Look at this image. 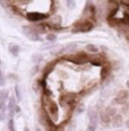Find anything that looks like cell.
Wrapping results in <instances>:
<instances>
[{"label": "cell", "instance_id": "cell-1", "mask_svg": "<svg viewBox=\"0 0 129 131\" xmlns=\"http://www.w3.org/2000/svg\"><path fill=\"white\" fill-rule=\"evenodd\" d=\"M42 105H43V110L48 113V115L51 118L52 121L56 122L59 118L58 105L51 100L50 96H46V95H43L42 97Z\"/></svg>", "mask_w": 129, "mask_h": 131}, {"label": "cell", "instance_id": "cell-2", "mask_svg": "<svg viewBox=\"0 0 129 131\" xmlns=\"http://www.w3.org/2000/svg\"><path fill=\"white\" fill-rule=\"evenodd\" d=\"M94 27V24H93L92 20L90 19H81L78 21H76L73 25V28H71V32L73 33H87L91 32Z\"/></svg>", "mask_w": 129, "mask_h": 131}, {"label": "cell", "instance_id": "cell-3", "mask_svg": "<svg viewBox=\"0 0 129 131\" xmlns=\"http://www.w3.org/2000/svg\"><path fill=\"white\" fill-rule=\"evenodd\" d=\"M95 15H96V9L95 6L92 4V0H87L86 6H85L83 10V18L84 19H90V20H94L95 19Z\"/></svg>", "mask_w": 129, "mask_h": 131}, {"label": "cell", "instance_id": "cell-4", "mask_svg": "<svg viewBox=\"0 0 129 131\" xmlns=\"http://www.w3.org/2000/svg\"><path fill=\"white\" fill-rule=\"evenodd\" d=\"M68 61H71L75 64H84L88 61V54L85 52H78L76 54H71L67 57Z\"/></svg>", "mask_w": 129, "mask_h": 131}, {"label": "cell", "instance_id": "cell-5", "mask_svg": "<svg viewBox=\"0 0 129 131\" xmlns=\"http://www.w3.org/2000/svg\"><path fill=\"white\" fill-rule=\"evenodd\" d=\"M76 102V95L71 94V93H67V94H62L60 97V103L65 107H71Z\"/></svg>", "mask_w": 129, "mask_h": 131}, {"label": "cell", "instance_id": "cell-6", "mask_svg": "<svg viewBox=\"0 0 129 131\" xmlns=\"http://www.w3.org/2000/svg\"><path fill=\"white\" fill-rule=\"evenodd\" d=\"M23 33L27 39L33 41V42H35V41H42L40 34H37V33L32 28V26H23Z\"/></svg>", "mask_w": 129, "mask_h": 131}, {"label": "cell", "instance_id": "cell-7", "mask_svg": "<svg viewBox=\"0 0 129 131\" xmlns=\"http://www.w3.org/2000/svg\"><path fill=\"white\" fill-rule=\"evenodd\" d=\"M120 4L117 1H108L106 4V13H108V17H113L119 13Z\"/></svg>", "mask_w": 129, "mask_h": 131}, {"label": "cell", "instance_id": "cell-8", "mask_svg": "<svg viewBox=\"0 0 129 131\" xmlns=\"http://www.w3.org/2000/svg\"><path fill=\"white\" fill-rule=\"evenodd\" d=\"M48 14H43V13H36V12H32V13H27L26 14V18L28 19L29 21H41L43 19H45L48 17Z\"/></svg>", "mask_w": 129, "mask_h": 131}, {"label": "cell", "instance_id": "cell-9", "mask_svg": "<svg viewBox=\"0 0 129 131\" xmlns=\"http://www.w3.org/2000/svg\"><path fill=\"white\" fill-rule=\"evenodd\" d=\"M88 61L93 66H103L104 62L106 61V58L103 54L93 53V56H88Z\"/></svg>", "mask_w": 129, "mask_h": 131}, {"label": "cell", "instance_id": "cell-10", "mask_svg": "<svg viewBox=\"0 0 129 131\" xmlns=\"http://www.w3.org/2000/svg\"><path fill=\"white\" fill-rule=\"evenodd\" d=\"M129 97V92L126 91V89H121V91H119V93H118L117 97L113 100V102L116 103V104H121L123 105L126 103V101L128 100Z\"/></svg>", "mask_w": 129, "mask_h": 131}, {"label": "cell", "instance_id": "cell-11", "mask_svg": "<svg viewBox=\"0 0 129 131\" xmlns=\"http://www.w3.org/2000/svg\"><path fill=\"white\" fill-rule=\"evenodd\" d=\"M16 106H17V103H16L15 97H9L7 108H8V112H9V116H10V118H13L14 114H15V107H16Z\"/></svg>", "mask_w": 129, "mask_h": 131}, {"label": "cell", "instance_id": "cell-12", "mask_svg": "<svg viewBox=\"0 0 129 131\" xmlns=\"http://www.w3.org/2000/svg\"><path fill=\"white\" fill-rule=\"evenodd\" d=\"M111 124H112V127H114V128H120L123 124L122 115H120V114H116V115L111 119Z\"/></svg>", "mask_w": 129, "mask_h": 131}, {"label": "cell", "instance_id": "cell-13", "mask_svg": "<svg viewBox=\"0 0 129 131\" xmlns=\"http://www.w3.org/2000/svg\"><path fill=\"white\" fill-rule=\"evenodd\" d=\"M111 119L112 118H110V116L108 115V113L105 112V110L101 111V113H100V121H101V123H102L103 125H109L110 123H111Z\"/></svg>", "mask_w": 129, "mask_h": 131}, {"label": "cell", "instance_id": "cell-14", "mask_svg": "<svg viewBox=\"0 0 129 131\" xmlns=\"http://www.w3.org/2000/svg\"><path fill=\"white\" fill-rule=\"evenodd\" d=\"M110 72H111V67L109 64H103L102 69H101V78L104 80V79L110 76Z\"/></svg>", "mask_w": 129, "mask_h": 131}, {"label": "cell", "instance_id": "cell-15", "mask_svg": "<svg viewBox=\"0 0 129 131\" xmlns=\"http://www.w3.org/2000/svg\"><path fill=\"white\" fill-rule=\"evenodd\" d=\"M88 118H90V123L97 124L98 115H97V113H96V112H95L94 110H90V111H88Z\"/></svg>", "mask_w": 129, "mask_h": 131}, {"label": "cell", "instance_id": "cell-16", "mask_svg": "<svg viewBox=\"0 0 129 131\" xmlns=\"http://www.w3.org/2000/svg\"><path fill=\"white\" fill-rule=\"evenodd\" d=\"M9 51H10V53H12L14 57H17L18 54H19L21 48L17 44H10L9 45Z\"/></svg>", "mask_w": 129, "mask_h": 131}, {"label": "cell", "instance_id": "cell-17", "mask_svg": "<svg viewBox=\"0 0 129 131\" xmlns=\"http://www.w3.org/2000/svg\"><path fill=\"white\" fill-rule=\"evenodd\" d=\"M53 69H54V63H53V62H51V63H49L48 66H46V67H44V71H43V77L46 78V76H48L49 73H50Z\"/></svg>", "mask_w": 129, "mask_h": 131}, {"label": "cell", "instance_id": "cell-18", "mask_svg": "<svg viewBox=\"0 0 129 131\" xmlns=\"http://www.w3.org/2000/svg\"><path fill=\"white\" fill-rule=\"evenodd\" d=\"M85 49H86V51L90 53H97L98 52V48L95 44H87L85 46Z\"/></svg>", "mask_w": 129, "mask_h": 131}, {"label": "cell", "instance_id": "cell-19", "mask_svg": "<svg viewBox=\"0 0 129 131\" xmlns=\"http://www.w3.org/2000/svg\"><path fill=\"white\" fill-rule=\"evenodd\" d=\"M41 61H42V56H41V54L35 53V54H33L32 56V62L33 63L37 64V63H40Z\"/></svg>", "mask_w": 129, "mask_h": 131}, {"label": "cell", "instance_id": "cell-20", "mask_svg": "<svg viewBox=\"0 0 129 131\" xmlns=\"http://www.w3.org/2000/svg\"><path fill=\"white\" fill-rule=\"evenodd\" d=\"M105 112L108 113V115L110 116V118H113L114 115H116V112H117V110L114 107H112V106H108V107L105 108Z\"/></svg>", "mask_w": 129, "mask_h": 131}, {"label": "cell", "instance_id": "cell-21", "mask_svg": "<svg viewBox=\"0 0 129 131\" xmlns=\"http://www.w3.org/2000/svg\"><path fill=\"white\" fill-rule=\"evenodd\" d=\"M8 94H9V92H8L7 89H2V91H0V102L6 101L8 98Z\"/></svg>", "mask_w": 129, "mask_h": 131}, {"label": "cell", "instance_id": "cell-22", "mask_svg": "<svg viewBox=\"0 0 129 131\" xmlns=\"http://www.w3.org/2000/svg\"><path fill=\"white\" fill-rule=\"evenodd\" d=\"M77 48V44L76 43H69V44H67L65 46L64 49L61 50V52H64V51H69V50H74V49Z\"/></svg>", "mask_w": 129, "mask_h": 131}, {"label": "cell", "instance_id": "cell-23", "mask_svg": "<svg viewBox=\"0 0 129 131\" xmlns=\"http://www.w3.org/2000/svg\"><path fill=\"white\" fill-rule=\"evenodd\" d=\"M15 93H16V96H17V100L21 101L22 100V91H21L19 85H15Z\"/></svg>", "mask_w": 129, "mask_h": 131}, {"label": "cell", "instance_id": "cell-24", "mask_svg": "<svg viewBox=\"0 0 129 131\" xmlns=\"http://www.w3.org/2000/svg\"><path fill=\"white\" fill-rule=\"evenodd\" d=\"M8 129H9V131H16V129H15V121H14L13 118H10L9 121H8Z\"/></svg>", "mask_w": 129, "mask_h": 131}, {"label": "cell", "instance_id": "cell-25", "mask_svg": "<svg viewBox=\"0 0 129 131\" xmlns=\"http://www.w3.org/2000/svg\"><path fill=\"white\" fill-rule=\"evenodd\" d=\"M46 40H48L49 42H54V41L57 40V35L53 34V33H50V34L46 35Z\"/></svg>", "mask_w": 129, "mask_h": 131}, {"label": "cell", "instance_id": "cell-26", "mask_svg": "<svg viewBox=\"0 0 129 131\" xmlns=\"http://www.w3.org/2000/svg\"><path fill=\"white\" fill-rule=\"evenodd\" d=\"M66 1H67V6L69 9H74V8H75V6H76L75 0H66Z\"/></svg>", "mask_w": 129, "mask_h": 131}, {"label": "cell", "instance_id": "cell-27", "mask_svg": "<svg viewBox=\"0 0 129 131\" xmlns=\"http://www.w3.org/2000/svg\"><path fill=\"white\" fill-rule=\"evenodd\" d=\"M84 111H85V106H84V104H79L77 107H76V112H77V114H82Z\"/></svg>", "mask_w": 129, "mask_h": 131}, {"label": "cell", "instance_id": "cell-28", "mask_svg": "<svg viewBox=\"0 0 129 131\" xmlns=\"http://www.w3.org/2000/svg\"><path fill=\"white\" fill-rule=\"evenodd\" d=\"M96 127H97V124L90 123L88 127H87V129H86V131H96Z\"/></svg>", "mask_w": 129, "mask_h": 131}, {"label": "cell", "instance_id": "cell-29", "mask_svg": "<svg viewBox=\"0 0 129 131\" xmlns=\"http://www.w3.org/2000/svg\"><path fill=\"white\" fill-rule=\"evenodd\" d=\"M6 110H7L6 101H2V102H0V111H1V112H5Z\"/></svg>", "mask_w": 129, "mask_h": 131}, {"label": "cell", "instance_id": "cell-30", "mask_svg": "<svg viewBox=\"0 0 129 131\" xmlns=\"http://www.w3.org/2000/svg\"><path fill=\"white\" fill-rule=\"evenodd\" d=\"M37 70H39V66L37 64H35L34 66V68L32 69V75H34V73H36L37 72Z\"/></svg>", "mask_w": 129, "mask_h": 131}, {"label": "cell", "instance_id": "cell-31", "mask_svg": "<svg viewBox=\"0 0 129 131\" xmlns=\"http://www.w3.org/2000/svg\"><path fill=\"white\" fill-rule=\"evenodd\" d=\"M4 120H5V114H4V112L0 111V122L4 121Z\"/></svg>", "mask_w": 129, "mask_h": 131}, {"label": "cell", "instance_id": "cell-32", "mask_svg": "<svg viewBox=\"0 0 129 131\" xmlns=\"http://www.w3.org/2000/svg\"><path fill=\"white\" fill-rule=\"evenodd\" d=\"M19 112H21V107H19V106H16V107H15V114H17V113H19Z\"/></svg>", "mask_w": 129, "mask_h": 131}, {"label": "cell", "instance_id": "cell-33", "mask_svg": "<svg viewBox=\"0 0 129 131\" xmlns=\"http://www.w3.org/2000/svg\"><path fill=\"white\" fill-rule=\"evenodd\" d=\"M108 1H117V2H119V4H121L122 0H108Z\"/></svg>", "mask_w": 129, "mask_h": 131}, {"label": "cell", "instance_id": "cell-34", "mask_svg": "<svg viewBox=\"0 0 129 131\" xmlns=\"http://www.w3.org/2000/svg\"><path fill=\"white\" fill-rule=\"evenodd\" d=\"M126 127H127L128 129H129V119L127 120V121H126Z\"/></svg>", "mask_w": 129, "mask_h": 131}, {"label": "cell", "instance_id": "cell-35", "mask_svg": "<svg viewBox=\"0 0 129 131\" xmlns=\"http://www.w3.org/2000/svg\"><path fill=\"white\" fill-rule=\"evenodd\" d=\"M126 85H127V88H128V89H129V80H128V81H127V83H126Z\"/></svg>", "mask_w": 129, "mask_h": 131}, {"label": "cell", "instance_id": "cell-36", "mask_svg": "<svg viewBox=\"0 0 129 131\" xmlns=\"http://www.w3.org/2000/svg\"><path fill=\"white\" fill-rule=\"evenodd\" d=\"M24 131H29V129H28V128H25V129H24Z\"/></svg>", "mask_w": 129, "mask_h": 131}, {"label": "cell", "instance_id": "cell-37", "mask_svg": "<svg viewBox=\"0 0 129 131\" xmlns=\"http://www.w3.org/2000/svg\"><path fill=\"white\" fill-rule=\"evenodd\" d=\"M35 131H41V130L39 129V128H36V129H35Z\"/></svg>", "mask_w": 129, "mask_h": 131}, {"label": "cell", "instance_id": "cell-38", "mask_svg": "<svg viewBox=\"0 0 129 131\" xmlns=\"http://www.w3.org/2000/svg\"><path fill=\"white\" fill-rule=\"evenodd\" d=\"M0 63H1V61H0Z\"/></svg>", "mask_w": 129, "mask_h": 131}]
</instances>
